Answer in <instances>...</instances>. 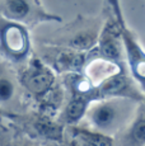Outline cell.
Returning a JSON list of instances; mask_svg holds the SVG:
<instances>
[{"label": "cell", "instance_id": "obj_1", "mask_svg": "<svg viewBox=\"0 0 145 146\" xmlns=\"http://www.w3.org/2000/svg\"><path fill=\"white\" fill-rule=\"evenodd\" d=\"M132 103L136 100L117 97L97 99L90 103L87 117L96 131L106 135L115 133L126 123V111Z\"/></svg>", "mask_w": 145, "mask_h": 146}, {"label": "cell", "instance_id": "obj_2", "mask_svg": "<svg viewBox=\"0 0 145 146\" xmlns=\"http://www.w3.org/2000/svg\"><path fill=\"white\" fill-rule=\"evenodd\" d=\"M0 14L9 22L33 24L40 22H60L61 18L49 14L38 0H0Z\"/></svg>", "mask_w": 145, "mask_h": 146}, {"label": "cell", "instance_id": "obj_3", "mask_svg": "<svg viewBox=\"0 0 145 146\" xmlns=\"http://www.w3.org/2000/svg\"><path fill=\"white\" fill-rule=\"evenodd\" d=\"M139 84L134 80L132 76L121 70L118 72L110 75L97 85L99 99L103 98H127L136 102H143L145 94L141 88H138Z\"/></svg>", "mask_w": 145, "mask_h": 146}, {"label": "cell", "instance_id": "obj_4", "mask_svg": "<svg viewBox=\"0 0 145 146\" xmlns=\"http://www.w3.org/2000/svg\"><path fill=\"white\" fill-rule=\"evenodd\" d=\"M96 48L99 57L121 66L125 65V47L121 36V27L115 18L103 27Z\"/></svg>", "mask_w": 145, "mask_h": 146}, {"label": "cell", "instance_id": "obj_5", "mask_svg": "<svg viewBox=\"0 0 145 146\" xmlns=\"http://www.w3.org/2000/svg\"><path fill=\"white\" fill-rule=\"evenodd\" d=\"M121 36L125 47V61L130 74L145 94V50L127 27L121 28Z\"/></svg>", "mask_w": 145, "mask_h": 146}, {"label": "cell", "instance_id": "obj_6", "mask_svg": "<svg viewBox=\"0 0 145 146\" xmlns=\"http://www.w3.org/2000/svg\"><path fill=\"white\" fill-rule=\"evenodd\" d=\"M0 44L9 56L22 58L28 53L29 50L28 32L21 23H7L0 29Z\"/></svg>", "mask_w": 145, "mask_h": 146}, {"label": "cell", "instance_id": "obj_7", "mask_svg": "<svg viewBox=\"0 0 145 146\" xmlns=\"http://www.w3.org/2000/svg\"><path fill=\"white\" fill-rule=\"evenodd\" d=\"M55 83L52 70L43 65L40 60H32L22 74V84L27 90L37 95H45Z\"/></svg>", "mask_w": 145, "mask_h": 146}, {"label": "cell", "instance_id": "obj_8", "mask_svg": "<svg viewBox=\"0 0 145 146\" xmlns=\"http://www.w3.org/2000/svg\"><path fill=\"white\" fill-rule=\"evenodd\" d=\"M92 102H94V99L90 97L72 95L71 100L63 111V121L68 125H76L83 117L87 116L88 108Z\"/></svg>", "mask_w": 145, "mask_h": 146}, {"label": "cell", "instance_id": "obj_9", "mask_svg": "<svg viewBox=\"0 0 145 146\" xmlns=\"http://www.w3.org/2000/svg\"><path fill=\"white\" fill-rule=\"evenodd\" d=\"M72 144L87 145V146H110L113 145V137L110 135L102 133L96 130H85V128L74 127L71 130Z\"/></svg>", "mask_w": 145, "mask_h": 146}, {"label": "cell", "instance_id": "obj_10", "mask_svg": "<svg viewBox=\"0 0 145 146\" xmlns=\"http://www.w3.org/2000/svg\"><path fill=\"white\" fill-rule=\"evenodd\" d=\"M124 144L145 145V106L136 111L134 119L124 133Z\"/></svg>", "mask_w": 145, "mask_h": 146}, {"label": "cell", "instance_id": "obj_11", "mask_svg": "<svg viewBox=\"0 0 145 146\" xmlns=\"http://www.w3.org/2000/svg\"><path fill=\"white\" fill-rule=\"evenodd\" d=\"M85 62V52L83 51H63L55 58V66L63 72H79Z\"/></svg>", "mask_w": 145, "mask_h": 146}, {"label": "cell", "instance_id": "obj_12", "mask_svg": "<svg viewBox=\"0 0 145 146\" xmlns=\"http://www.w3.org/2000/svg\"><path fill=\"white\" fill-rule=\"evenodd\" d=\"M33 128L43 139H51V140L63 139V127L60 125H57V123H55L54 121L49 119L47 117L38 118L33 123Z\"/></svg>", "mask_w": 145, "mask_h": 146}, {"label": "cell", "instance_id": "obj_13", "mask_svg": "<svg viewBox=\"0 0 145 146\" xmlns=\"http://www.w3.org/2000/svg\"><path fill=\"white\" fill-rule=\"evenodd\" d=\"M98 37L99 36L94 32H80L71 38L69 42V46L72 50H76V51L87 52L97 46Z\"/></svg>", "mask_w": 145, "mask_h": 146}, {"label": "cell", "instance_id": "obj_14", "mask_svg": "<svg viewBox=\"0 0 145 146\" xmlns=\"http://www.w3.org/2000/svg\"><path fill=\"white\" fill-rule=\"evenodd\" d=\"M15 86L13 81L7 78H0V102H8L13 98Z\"/></svg>", "mask_w": 145, "mask_h": 146}, {"label": "cell", "instance_id": "obj_15", "mask_svg": "<svg viewBox=\"0 0 145 146\" xmlns=\"http://www.w3.org/2000/svg\"><path fill=\"white\" fill-rule=\"evenodd\" d=\"M107 3H108V5H110V8L112 9L113 18L117 21V23L120 24V27L121 28L127 27L126 22H125V18H124V13H122L121 1H120V0H107Z\"/></svg>", "mask_w": 145, "mask_h": 146}]
</instances>
